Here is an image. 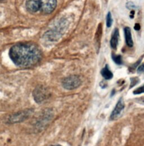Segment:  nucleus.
I'll list each match as a JSON object with an SVG mask.
<instances>
[{"label": "nucleus", "instance_id": "13", "mask_svg": "<svg viewBox=\"0 0 144 146\" xmlns=\"http://www.w3.org/2000/svg\"><path fill=\"white\" fill-rule=\"evenodd\" d=\"M137 72L138 73H143L144 72V65L142 64L141 66H140L138 70H137Z\"/></svg>", "mask_w": 144, "mask_h": 146}, {"label": "nucleus", "instance_id": "7", "mask_svg": "<svg viewBox=\"0 0 144 146\" xmlns=\"http://www.w3.org/2000/svg\"><path fill=\"white\" fill-rule=\"evenodd\" d=\"M124 35H125V38H126V42L128 46L131 48L133 46V42L132 40V33H131V30L129 27H126L124 28Z\"/></svg>", "mask_w": 144, "mask_h": 146}, {"label": "nucleus", "instance_id": "4", "mask_svg": "<svg viewBox=\"0 0 144 146\" xmlns=\"http://www.w3.org/2000/svg\"><path fill=\"white\" fill-rule=\"evenodd\" d=\"M81 84L79 77L75 75L68 76L62 81L63 87L67 90H73L78 88Z\"/></svg>", "mask_w": 144, "mask_h": 146}, {"label": "nucleus", "instance_id": "8", "mask_svg": "<svg viewBox=\"0 0 144 146\" xmlns=\"http://www.w3.org/2000/svg\"><path fill=\"white\" fill-rule=\"evenodd\" d=\"M120 37V33H119V30L118 29L116 28L114 31L113 34L112 35V37L110 40V45L111 47L114 49H116L118 43V40Z\"/></svg>", "mask_w": 144, "mask_h": 146}, {"label": "nucleus", "instance_id": "11", "mask_svg": "<svg viewBox=\"0 0 144 146\" xmlns=\"http://www.w3.org/2000/svg\"><path fill=\"white\" fill-rule=\"evenodd\" d=\"M113 23V19L112 17V14L110 12L108 13L106 17V25L108 28L110 27Z\"/></svg>", "mask_w": 144, "mask_h": 146}, {"label": "nucleus", "instance_id": "1", "mask_svg": "<svg viewBox=\"0 0 144 146\" xmlns=\"http://www.w3.org/2000/svg\"><path fill=\"white\" fill-rule=\"evenodd\" d=\"M9 56L16 66L27 68L36 65L40 61L42 52L34 44L20 43L11 48L9 51Z\"/></svg>", "mask_w": 144, "mask_h": 146}, {"label": "nucleus", "instance_id": "14", "mask_svg": "<svg viewBox=\"0 0 144 146\" xmlns=\"http://www.w3.org/2000/svg\"><path fill=\"white\" fill-rule=\"evenodd\" d=\"M134 28H135V29L136 30V31L140 30V25H139V24H138V23L136 24V25H135Z\"/></svg>", "mask_w": 144, "mask_h": 146}, {"label": "nucleus", "instance_id": "2", "mask_svg": "<svg viewBox=\"0 0 144 146\" xmlns=\"http://www.w3.org/2000/svg\"><path fill=\"white\" fill-rule=\"evenodd\" d=\"M57 6L56 0H27L26 9L30 13L49 14Z\"/></svg>", "mask_w": 144, "mask_h": 146}, {"label": "nucleus", "instance_id": "5", "mask_svg": "<svg viewBox=\"0 0 144 146\" xmlns=\"http://www.w3.org/2000/svg\"><path fill=\"white\" fill-rule=\"evenodd\" d=\"M33 112V110L32 109H28L24 111L19 112L14 115H13L10 120L12 122H19L23 121L28 119Z\"/></svg>", "mask_w": 144, "mask_h": 146}, {"label": "nucleus", "instance_id": "3", "mask_svg": "<svg viewBox=\"0 0 144 146\" xmlns=\"http://www.w3.org/2000/svg\"><path fill=\"white\" fill-rule=\"evenodd\" d=\"M51 96L48 89L43 86H39L34 89L33 93V96L34 100L37 103H42Z\"/></svg>", "mask_w": 144, "mask_h": 146}, {"label": "nucleus", "instance_id": "6", "mask_svg": "<svg viewBox=\"0 0 144 146\" xmlns=\"http://www.w3.org/2000/svg\"><path fill=\"white\" fill-rule=\"evenodd\" d=\"M124 108V102L123 99L122 98H120L118 103H117L116 107L114 108V110L111 113L110 117V120H115L118 119Z\"/></svg>", "mask_w": 144, "mask_h": 146}, {"label": "nucleus", "instance_id": "16", "mask_svg": "<svg viewBox=\"0 0 144 146\" xmlns=\"http://www.w3.org/2000/svg\"><path fill=\"white\" fill-rule=\"evenodd\" d=\"M0 1H2V0H0Z\"/></svg>", "mask_w": 144, "mask_h": 146}, {"label": "nucleus", "instance_id": "10", "mask_svg": "<svg viewBox=\"0 0 144 146\" xmlns=\"http://www.w3.org/2000/svg\"><path fill=\"white\" fill-rule=\"evenodd\" d=\"M112 59L116 64L119 65L122 64V58L120 55H117L113 54L112 55Z\"/></svg>", "mask_w": 144, "mask_h": 146}, {"label": "nucleus", "instance_id": "12", "mask_svg": "<svg viewBox=\"0 0 144 146\" xmlns=\"http://www.w3.org/2000/svg\"><path fill=\"white\" fill-rule=\"evenodd\" d=\"M144 92V87L142 86L141 88H139L137 89L134 91L135 94H139L141 93H143Z\"/></svg>", "mask_w": 144, "mask_h": 146}, {"label": "nucleus", "instance_id": "15", "mask_svg": "<svg viewBox=\"0 0 144 146\" xmlns=\"http://www.w3.org/2000/svg\"><path fill=\"white\" fill-rule=\"evenodd\" d=\"M60 146V145H53V146Z\"/></svg>", "mask_w": 144, "mask_h": 146}, {"label": "nucleus", "instance_id": "9", "mask_svg": "<svg viewBox=\"0 0 144 146\" xmlns=\"http://www.w3.org/2000/svg\"><path fill=\"white\" fill-rule=\"evenodd\" d=\"M101 73L103 76V77L106 80H110L113 77V73L109 69L107 65L101 70Z\"/></svg>", "mask_w": 144, "mask_h": 146}]
</instances>
